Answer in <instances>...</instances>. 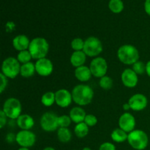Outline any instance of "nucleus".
<instances>
[{"mask_svg": "<svg viewBox=\"0 0 150 150\" xmlns=\"http://www.w3.org/2000/svg\"><path fill=\"white\" fill-rule=\"evenodd\" d=\"M21 63L17 58L10 57L6 58L1 64V73L4 74L7 79H13L20 74Z\"/></svg>", "mask_w": 150, "mask_h": 150, "instance_id": "nucleus-5", "label": "nucleus"}, {"mask_svg": "<svg viewBox=\"0 0 150 150\" xmlns=\"http://www.w3.org/2000/svg\"><path fill=\"white\" fill-rule=\"evenodd\" d=\"M86 57L87 56L86 55V54L83 51H74L70 56V63H71L73 67L77 68V67H81V66L84 65L86 60Z\"/></svg>", "mask_w": 150, "mask_h": 150, "instance_id": "nucleus-19", "label": "nucleus"}, {"mask_svg": "<svg viewBox=\"0 0 150 150\" xmlns=\"http://www.w3.org/2000/svg\"><path fill=\"white\" fill-rule=\"evenodd\" d=\"M128 103L131 110L135 111H141L146 108L148 100L147 98L143 94L137 93L130 97Z\"/></svg>", "mask_w": 150, "mask_h": 150, "instance_id": "nucleus-12", "label": "nucleus"}, {"mask_svg": "<svg viewBox=\"0 0 150 150\" xmlns=\"http://www.w3.org/2000/svg\"><path fill=\"white\" fill-rule=\"evenodd\" d=\"M33 59L45 58L49 51V44L43 38H35L30 41L29 49Z\"/></svg>", "mask_w": 150, "mask_h": 150, "instance_id": "nucleus-3", "label": "nucleus"}, {"mask_svg": "<svg viewBox=\"0 0 150 150\" xmlns=\"http://www.w3.org/2000/svg\"><path fill=\"white\" fill-rule=\"evenodd\" d=\"M108 7L112 13L118 14L124 10V3L122 0H110Z\"/></svg>", "mask_w": 150, "mask_h": 150, "instance_id": "nucleus-26", "label": "nucleus"}, {"mask_svg": "<svg viewBox=\"0 0 150 150\" xmlns=\"http://www.w3.org/2000/svg\"><path fill=\"white\" fill-rule=\"evenodd\" d=\"M127 137H128V133L120 127L114 129L111 134V139L117 143H122L125 141H127Z\"/></svg>", "mask_w": 150, "mask_h": 150, "instance_id": "nucleus-22", "label": "nucleus"}, {"mask_svg": "<svg viewBox=\"0 0 150 150\" xmlns=\"http://www.w3.org/2000/svg\"><path fill=\"white\" fill-rule=\"evenodd\" d=\"M42 150H56V149H54V148L51 147V146H47V147L44 148Z\"/></svg>", "mask_w": 150, "mask_h": 150, "instance_id": "nucleus-40", "label": "nucleus"}, {"mask_svg": "<svg viewBox=\"0 0 150 150\" xmlns=\"http://www.w3.org/2000/svg\"><path fill=\"white\" fill-rule=\"evenodd\" d=\"M70 45H71L72 49L74 50V51H83V47H84V40L80 38H74L71 41Z\"/></svg>", "mask_w": 150, "mask_h": 150, "instance_id": "nucleus-29", "label": "nucleus"}, {"mask_svg": "<svg viewBox=\"0 0 150 150\" xmlns=\"http://www.w3.org/2000/svg\"><path fill=\"white\" fill-rule=\"evenodd\" d=\"M30 41L25 35H18L13 38V45L16 51H25L29 49Z\"/></svg>", "mask_w": 150, "mask_h": 150, "instance_id": "nucleus-16", "label": "nucleus"}, {"mask_svg": "<svg viewBox=\"0 0 150 150\" xmlns=\"http://www.w3.org/2000/svg\"><path fill=\"white\" fill-rule=\"evenodd\" d=\"M73 100L72 93L65 89H60L55 92V103L61 108H67Z\"/></svg>", "mask_w": 150, "mask_h": 150, "instance_id": "nucleus-14", "label": "nucleus"}, {"mask_svg": "<svg viewBox=\"0 0 150 150\" xmlns=\"http://www.w3.org/2000/svg\"><path fill=\"white\" fill-rule=\"evenodd\" d=\"M7 117L4 114V111H2V109H1L0 111V127L1 129L5 126L6 123H7Z\"/></svg>", "mask_w": 150, "mask_h": 150, "instance_id": "nucleus-35", "label": "nucleus"}, {"mask_svg": "<svg viewBox=\"0 0 150 150\" xmlns=\"http://www.w3.org/2000/svg\"><path fill=\"white\" fill-rule=\"evenodd\" d=\"M0 79H1V84H0V92L2 93L4 91V89L7 88V83H8V81H7V78L4 76L2 73H0Z\"/></svg>", "mask_w": 150, "mask_h": 150, "instance_id": "nucleus-33", "label": "nucleus"}, {"mask_svg": "<svg viewBox=\"0 0 150 150\" xmlns=\"http://www.w3.org/2000/svg\"><path fill=\"white\" fill-rule=\"evenodd\" d=\"M69 116H70L72 122H75L76 124H79V123L84 122L86 114L81 107L76 106L70 110Z\"/></svg>", "mask_w": 150, "mask_h": 150, "instance_id": "nucleus-20", "label": "nucleus"}, {"mask_svg": "<svg viewBox=\"0 0 150 150\" xmlns=\"http://www.w3.org/2000/svg\"><path fill=\"white\" fill-rule=\"evenodd\" d=\"M16 124L21 130H30L35 125L34 119L29 114H21L16 120Z\"/></svg>", "mask_w": 150, "mask_h": 150, "instance_id": "nucleus-17", "label": "nucleus"}, {"mask_svg": "<svg viewBox=\"0 0 150 150\" xmlns=\"http://www.w3.org/2000/svg\"><path fill=\"white\" fill-rule=\"evenodd\" d=\"M18 150H29V149L26 147H20Z\"/></svg>", "mask_w": 150, "mask_h": 150, "instance_id": "nucleus-41", "label": "nucleus"}, {"mask_svg": "<svg viewBox=\"0 0 150 150\" xmlns=\"http://www.w3.org/2000/svg\"><path fill=\"white\" fill-rule=\"evenodd\" d=\"M75 77L81 82H86L90 80L91 77L92 76V72H91L89 67L87 66H81V67H77L75 70Z\"/></svg>", "mask_w": 150, "mask_h": 150, "instance_id": "nucleus-18", "label": "nucleus"}, {"mask_svg": "<svg viewBox=\"0 0 150 150\" xmlns=\"http://www.w3.org/2000/svg\"><path fill=\"white\" fill-rule=\"evenodd\" d=\"M74 133L77 137L81 139L86 137L89 133V126L84 122L76 124L74 127Z\"/></svg>", "mask_w": 150, "mask_h": 150, "instance_id": "nucleus-24", "label": "nucleus"}, {"mask_svg": "<svg viewBox=\"0 0 150 150\" xmlns=\"http://www.w3.org/2000/svg\"><path fill=\"white\" fill-rule=\"evenodd\" d=\"M127 142L132 148L136 150H144L149 144V137L146 133L142 130H133L128 133Z\"/></svg>", "mask_w": 150, "mask_h": 150, "instance_id": "nucleus-4", "label": "nucleus"}, {"mask_svg": "<svg viewBox=\"0 0 150 150\" xmlns=\"http://www.w3.org/2000/svg\"><path fill=\"white\" fill-rule=\"evenodd\" d=\"M71 93L73 100L79 106L89 105L94 98L93 89L86 84H79L74 86Z\"/></svg>", "mask_w": 150, "mask_h": 150, "instance_id": "nucleus-1", "label": "nucleus"}, {"mask_svg": "<svg viewBox=\"0 0 150 150\" xmlns=\"http://www.w3.org/2000/svg\"><path fill=\"white\" fill-rule=\"evenodd\" d=\"M136 125V119L129 112L122 114L119 119V127L127 133L135 130Z\"/></svg>", "mask_w": 150, "mask_h": 150, "instance_id": "nucleus-13", "label": "nucleus"}, {"mask_svg": "<svg viewBox=\"0 0 150 150\" xmlns=\"http://www.w3.org/2000/svg\"><path fill=\"white\" fill-rule=\"evenodd\" d=\"M122 108H123V109L125 110V111H128L129 109H130V105H129L128 103H125L124 105H123Z\"/></svg>", "mask_w": 150, "mask_h": 150, "instance_id": "nucleus-39", "label": "nucleus"}, {"mask_svg": "<svg viewBox=\"0 0 150 150\" xmlns=\"http://www.w3.org/2000/svg\"><path fill=\"white\" fill-rule=\"evenodd\" d=\"M6 141H7L8 143H13V142H16V135H15L14 133H10L7 135L6 136Z\"/></svg>", "mask_w": 150, "mask_h": 150, "instance_id": "nucleus-36", "label": "nucleus"}, {"mask_svg": "<svg viewBox=\"0 0 150 150\" xmlns=\"http://www.w3.org/2000/svg\"><path fill=\"white\" fill-rule=\"evenodd\" d=\"M99 150H117L114 144L111 142H104L100 146Z\"/></svg>", "mask_w": 150, "mask_h": 150, "instance_id": "nucleus-34", "label": "nucleus"}, {"mask_svg": "<svg viewBox=\"0 0 150 150\" xmlns=\"http://www.w3.org/2000/svg\"><path fill=\"white\" fill-rule=\"evenodd\" d=\"M139 52L137 48L130 44L121 45L117 51V57L122 63L127 65H133L139 61Z\"/></svg>", "mask_w": 150, "mask_h": 150, "instance_id": "nucleus-2", "label": "nucleus"}, {"mask_svg": "<svg viewBox=\"0 0 150 150\" xmlns=\"http://www.w3.org/2000/svg\"><path fill=\"white\" fill-rule=\"evenodd\" d=\"M98 118L95 117L93 114H86V117H85L84 122L89 127H93L95 126L98 123Z\"/></svg>", "mask_w": 150, "mask_h": 150, "instance_id": "nucleus-32", "label": "nucleus"}, {"mask_svg": "<svg viewBox=\"0 0 150 150\" xmlns=\"http://www.w3.org/2000/svg\"><path fill=\"white\" fill-rule=\"evenodd\" d=\"M132 69L133 71L139 76L142 75L146 72V64L142 61H138L132 65Z\"/></svg>", "mask_w": 150, "mask_h": 150, "instance_id": "nucleus-30", "label": "nucleus"}, {"mask_svg": "<svg viewBox=\"0 0 150 150\" xmlns=\"http://www.w3.org/2000/svg\"><path fill=\"white\" fill-rule=\"evenodd\" d=\"M121 81L123 85L126 87L133 88L138 84L139 77L133 69L127 68L122 73Z\"/></svg>", "mask_w": 150, "mask_h": 150, "instance_id": "nucleus-15", "label": "nucleus"}, {"mask_svg": "<svg viewBox=\"0 0 150 150\" xmlns=\"http://www.w3.org/2000/svg\"><path fill=\"white\" fill-rule=\"evenodd\" d=\"M36 73L42 77H47L53 73L54 64L49 59L45 58L37 60L35 62Z\"/></svg>", "mask_w": 150, "mask_h": 150, "instance_id": "nucleus-11", "label": "nucleus"}, {"mask_svg": "<svg viewBox=\"0 0 150 150\" xmlns=\"http://www.w3.org/2000/svg\"><path fill=\"white\" fill-rule=\"evenodd\" d=\"M146 73L147 76L150 77V60L148 61L146 64Z\"/></svg>", "mask_w": 150, "mask_h": 150, "instance_id": "nucleus-38", "label": "nucleus"}, {"mask_svg": "<svg viewBox=\"0 0 150 150\" xmlns=\"http://www.w3.org/2000/svg\"><path fill=\"white\" fill-rule=\"evenodd\" d=\"M57 138L62 143H67L72 139V133L68 127H59L57 130Z\"/></svg>", "mask_w": 150, "mask_h": 150, "instance_id": "nucleus-23", "label": "nucleus"}, {"mask_svg": "<svg viewBox=\"0 0 150 150\" xmlns=\"http://www.w3.org/2000/svg\"><path fill=\"white\" fill-rule=\"evenodd\" d=\"M89 68L92 72V76L100 79L106 76L108 71V64L105 59L98 57L92 60L89 64Z\"/></svg>", "mask_w": 150, "mask_h": 150, "instance_id": "nucleus-8", "label": "nucleus"}, {"mask_svg": "<svg viewBox=\"0 0 150 150\" xmlns=\"http://www.w3.org/2000/svg\"><path fill=\"white\" fill-rule=\"evenodd\" d=\"M36 72L35 69V64L32 62L23 64L21 66L20 75L23 78H29L34 76Z\"/></svg>", "mask_w": 150, "mask_h": 150, "instance_id": "nucleus-21", "label": "nucleus"}, {"mask_svg": "<svg viewBox=\"0 0 150 150\" xmlns=\"http://www.w3.org/2000/svg\"><path fill=\"white\" fill-rule=\"evenodd\" d=\"M72 122L70 116L62 115L58 117V124L59 127H68Z\"/></svg>", "mask_w": 150, "mask_h": 150, "instance_id": "nucleus-31", "label": "nucleus"}, {"mask_svg": "<svg viewBox=\"0 0 150 150\" xmlns=\"http://www.w3.org/2000/svg\"><path fill=\"white\" fill-rule=\"evenodd\" d=\"M82 150H92V149H91L89 147H88V146H86V147H83V149H82Z\"/></svg>", "mask_w": 150, "mask_h": 150, "instance_id": "nucleus-42", "label": "nucleus"}, {"mask_svg": "<svg viewBox=\"0 0 150 150\" xmlns=\"http://www.w3.org/2000/svg\"><path fill=\"white\" fill-rule=\"evenodd\" d=\"M103 50L102 42L96 37H89L84 40L83 51L89 57H98Z\"/></svg>", "mask_w": 150, "mask_h": 150, "instance_id": "nucleus-7", "label": "nucleus"}, {"mask_svg": "<svg viewBox=\"0 0 150 150\" xmlns=\"http://www.w3.org/2000/svg\"><path fill=\"white\" fill-rule=\"evenodd\" d=\"M41 103L45 107L51 106L55 103V92H45L41 97Z\"/></svg>", "mask_w": 150, "mask_h": 150, "instance_id": "nucleus-25", "label": "nucleus"}, {"mask_svg": "<svg viewBox=\"0 0 150 150\" xmlns=\"http://www.w3.org/2000/svg\"><path fill=\"white\" fill-rule=\"evenodd\" d=\"M58 116L53 112H45L40 118V126L46 132H53L58 130Z\"/></svg>", "mask_w": 150, "mask_h": 150, "instance_id": "nucleus-9", "label": "nucleus"}, {"mask_svg": "<svg viewBox=\"0 0 150 150\" xmlns=\"http://www.w3.org/2000/svg\"><path fill=\"white\" fill-rule=\"evenodd\" d=\"M2 111L10 120H17L21 114L22 106L20 100L16 98H10L5 100Z\"/></svg>", "mask_w": 150, "mask_h": 150, "instance_id": "nucleus-6", "label": "nucleus"}, {"mask_svg": "<svg viewBox=\"0 0 150 150\" xmlns=\"http://www.w3.org/2000/svg\"><path fill=\"white\" fill-rule=\"evenodd\" d=\"M32 59V55L29 50H25V51H19L17 55V59L18 60L21 64H26V63L31 62Z\"/></svg>", "mask_w": 150, "mask_h": 150, "instance_id": "nucleus-27", "label": "nucleus"}, {"mask_svg": "<svg viewBox=\"0 0 150 150\" xmlns=\"http://www.w3.org/2000/svg\"><path fill=\"white\" fill-rule=\"evenodd\" d=\"M99 85L104 90H109L113 86V79L108 76H105L100 79Z\"/></svg>", "mask_w": 150, "mask_h": 150, "instance_id": "nucleus-28", "label": "nucleus"}, {"mask_svg": "<svg viewBox=\"0 0 150 150\" xmlns=\"http://www.w3.org/2000/svg\"><path fill=\"white\" fill-rule=\"evenodd\" d=\"M16 142L21 147H32L36 142V136L31 130H21L16 134Z\"/></svg>", "mask_w": 150, "mask_h": 150, "instance_id": "nucleus-10", "label": "nucleus"}, {"mask_svg": "<svg viewBox=\"0 0 150 150\" xmlns=\"http://www.w3.org/2000/svg\"><path fill=\"white\" fill-rule=\"evenodd\" d=\"M144 10L146 14L150 16V0H146L144 2Z\"/></svg>", "mask_w": 150, "mask_h": 150, "instance_id": "nucleus-37", "label": "nucleus"}]
</instances>
